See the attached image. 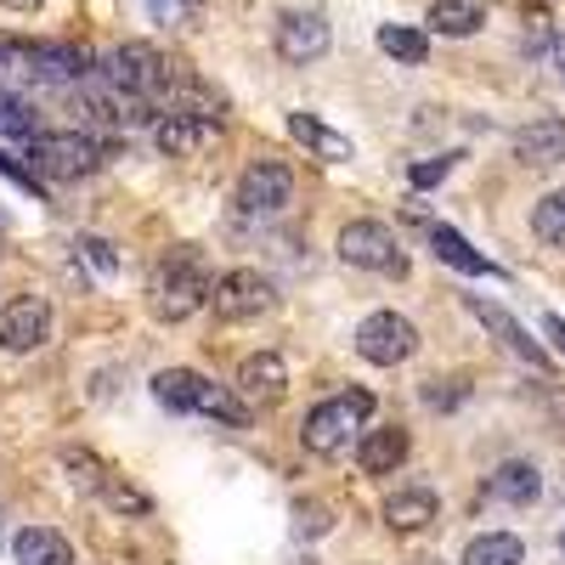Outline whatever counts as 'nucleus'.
I'll return each instance as SVG.
<instances>
[{
  "mask_svg": "<svg viewBox=\"0 0 565 565\" xmlns=\"http://www.w3.org/2000/svg\"><path fill=\"white\" fill-rule=\"evenodd\" d=\"M210 266L199 249H170L159 266H153V282H148V306L159 322H186L199 306H210Z\"/></svg>",
  "mask_w": 565,
  "mask_h": 565,
  "instance_id": "obj_1",
  "label": "nucleus"
},
{
  "mask_svg": "<svg viewBox=\"0 0 565 565\" xmlns=\"http://www.w3.org/2000/svg\"><path fill=\"white\" fill-rule=\"evenodd\" d=\"M108 159H114V141L90 130H40L29 141V170L40 181H79L90 170H103Z\"/></svg>",
  "mask_w": 565,
  "mask_h": 565,
  "instance_id": "obj_2",
  "label": "nucleus"
},
{
  "mask_svg": "<svg viewBox=\"0 0 565 565\" xmlns=\"http://www.w3.org/2000/svg\"><path fill=\"white\" fill-rule=\"evenodd\" d=\"M103 79L114 85V90H125V97H141L153 114H164V90H170V63L153 52V45H141V40H130V45H119V52L108 57V68H103Z\"/></svg>",
  "mask_w": 565,
  "mask_h": 565,
  "instance_id": "obj_3",
  "label": "nucleus"
},
{
  "mask_svg": "<svg viewBox=\"0 0 565 565\" xmlns=\"http://www.w3.org/2000/svg\"><path fill=\"white\" fill-rule=\"evenodd\" d=\"M210 306L221 322H249L260 311L277 306V289H271V277H260L255 266H232L210 282Z\"/></svg>",
  "mask_w": 565,
  "mask_h": 565,
  "instance_id": "obj_4",
  "label": "nucleus"
},
{
  "mask_svg": "<svg viewBox=\"0 0 565 565\" xmlns=\"http://www.w3.org/2000/svg\"><path fill=\"white\" fill-rule=\"evenodd\" d=\"M340 260L345 266H362V271H385V277H402L407 271L402 238H396L385 221H351L340 232Z\"/></svg>",
  "mask_w": 565,
  "mask_h": 565,
  "instance_id": "obj_5",
  "label": "nucleus"
},
{
  "mask_svg": "<svg viewBox=\"0 0 565 565\" xmlns=\"http://www.w3.org/2000/svg\"><path fill=\"white\" fill-rule=\"evenodd\" d=\"M413 351H418V328H413L402 311H373V317H362V328H356V356H362V362L396 367V362H407Z\"/></svg>",
  "mask_w": 565,
  "mask_h": 565,
  "instance_id": "obj_6",
  "label": "nucleus"
},
{
  "mask_svg": "<svg viewBox=\"0 0 565 565\" xmlns=\"http://www.w3.org/2000/svg\"><path fill=\"white\" fill-rule=\"evenodd\" d=\"M52 340V300L45 295H18L7 311H0V351L29 356Z\"/></svg>",
  "mask_w": 565,
  "mask_h": 565,
  "instance_id": "obj_7",
  "label": "nucleus"
},
{
  "mask_svg": "<svg viewBox=\"0 0 565 565\" xmlns=\"http://www.w3.org/2000/svg\"><path fill=\"white\" fill-rule=\"evenodd\" d=\"M221 141V125L210 114H159L153 119V148L164 159H204Z\"/></svg>",
  "mask_w": 565,
  "mask_h": 565,
  "instance_id": "obj_8",
  "label": "nucleus"
},
{
  "mask_svg": "<svg viewBox=\"0 0 565 565\" xmlns=\"http://www.w3.org/2000/svg\"><path fill=\"white\" fill-rule=\"evenodd\" d=\"M289 199H295V170H289V164L255 159V164L238 175V210H244V215H277Z\"/></svg>",
  "mask_w": 565,
  "mask_h": 565,
  "instance_id": "obj_9",
  "label": "nucleus"
},
{
  "mask_svg": "<svg viewBox=\"0 0 565 565\" xmlns=\"http://www.w3.org/2000/svg\"><path fill=\"white\" fill-rule=\"evenodd\" d=\"M328 18L317 12V7H295V12H282L277 18V57L282 63H317V57H328Z\"/></svg>",
  "mask_w": 565,
  "mask_h": 565,
  "instance_id": "obj_10",
  "label": "nucleus"
},
{
  "mask_svg": "<svg viewBox=\"0 0 565 565\" xmlns=\"http://www.w3.org/2000/svg\"><path fill=\"white\" fill-rule=\"evenodd\" d=\"M23 74L52 79V85H90L103 68H97V57H90L85 45H74V40H52V45H29V68H23Z\"/></svg>",
  "mask_w": 565,
  "mask_h": 565,
  "instance_id": "obj_11",
  "label": "nucleus"
},
{
  "mask_svg": "<svg viewBox=\"0 0 565 565\" xmlns=\"http://www.w3.org/2000/svg\"><path fill=\"white\" fill-rule=\"evenodd\" d=\"M356 424H362V413H356L345 396L317 402V407L306 413V424H300V441H306V452H317V458H334V452H345V441H351Z\"/></svg>",
  "mask_w": 565,
  "mask_h": 565,
  "instance_id": "obj_12",
  "label": "nucleus"
},
{
  "mask_svg": "<svg viewBox=\"0 0 565 565\" xmlns=\"http://www.w3.org/2000/svg\"><path fill=\"white\" fill-rule=\"evenodd\" d=\"M463 306H469V317H476V322H487V334H498V340H503V351H514L526 367L548 373V351H543V345H537V340H532L526 328L514 322L498 300H487V295H463Z\"/></svg>",
  "mask_w": 565,
  "mask_h": 565,
  "instance_id": "obj_13",
  "label": "nucleus"
},
{
  "mask_svg": "<svg viewBox=\"0 0 565 565\" xmlns=\"http://www.w3.org/2000/svg\"><path fill=\"white\" fill-rule=\"evenodd\" d=\"M238 396H244L249 407H277L282 396H289V362H282L277 351L244 356V367H238Z\"/></svg>",
  "mask_w": 565,
  "mask_h": 565,
  "instance_id": "obj_14",
  "label": "nucleus"
},
{
  "mask_svg": "<svg viewBox=\"0 0 565 565\" xmlns=\"http://www.w3.org/2000/svg\"><path fill=\"white\" fill-rule=\"evenodd\" d=\"M289 136L300 141L311 159H322V164H345V159L356 153V148H351V136H340L334 125H322L317 114H289Z\"/></svg>",
  "mask_w": 565,
  "mask_h": 565,
  "instance_id": "obj_15",
  "label": "nucleus"
},
{
  "mask_svg": "<svg viewBox=\"0 0 565 565\" xmlns=\"http://www.w3.org/2000/svg\"><path fill=\"white\" fill-rule=\"evenodd\" d=\"M514 159L521 164H565V119H532L514 130Z\"/></svg>",
  "mask_w": 565,
  "mask_h": 565,
  "instance_id": "obj_16",
  "label": "nucleus"
},
{
  "mask_svg": "<svg viewBox=\"0 0 565 565\" xmlns=\"http://www.w3.org/2000/svg\"><path fill=\"white\" fill-rule=\"evenodd\" d=\"M407 430L402 424H385V430H367L362 447H356V463H362V476H396V463L407 458Z\"/></svg>",
  "mask_w": 565,
  "mask_h": 565,
  "instance_id": "obj_17",
  "label": "nucleus"
},
{
  "mask_svg": "<svg viewBox=\"0 0 565 565\" xmlns=\"http://www.w3.org/2000/svg\"><path fill=\"white\" fill-rule=\"evenodd\" d=\"M12 559H18V565H74V548H68V537L52 532V526H23V532L12 537Z\"/></svg>",
  "mask_w": 565,
  "mask_h": 565,
  "instance_id": "obj_18",
  "label": "nucleus"
},
{
  "mask_svg": "<svg viewBox=\"0 0 565 565\" xmlns=\"http://www.w3.org/2000/svg\"><path fill=\"white\" fill-rule=\"evenodd\" d=\"M436 492L430 487H402V492H391V503H385V526L391 532H424L436 521Z\"/></svg>",
  "mask_w": 565,
  "mask_h": 565,
  "instance_id": "obj_19",
  "label": "nucleus"
},
{
  "mask_svg": "<svg viewBox=\"0 0 565 565\" xmlns=\"http://www.w3.org/2000/svg\"><path fill=\"white\" fill-rule=\"evenodd\" d=\"M487 23V0H430V29L447 40H469Z\"/></svg>",
  "mask_w": 565,
  "mask_h": 565,
  "instance_id": "obj_20",
  "label": "nucleus"
},
{
  "mask_svg": "<svg viewBox=\"0 0 565 565\" xmlns=\"http://www.w3.org/2000/svg\"><path fill=\"white\" fill-rule=\"evenodd\" d=\"M430 249H436V260H447V266L463 271V277H498V266H492L487 255L469 249L463 232H452V226H430Z\"/></svg>",
  "mask_w": 565,
  "mask_h": 565,
  "instance_id": "obj_21",
  "label": "nucleus"
},
{
  "mask_svg": "<svg viewBox=\"0 0 565 565\" xmlns=\"http://www.w3.org/2000/svg\"><path fill=\"white\" fill-rule=\"evenodd\" d=\"M204 373H193V367H164V373H153V396L164 402V407H175V413H199V396H204Z\"/></svg>",
  "mask_w": 565,
  "mask_h": 565,
  "instance_id": "obj_22",
  "label": "nucleus"
},
{
  "mask_svg": "<svg viewBox=\"0 0 565 565\" xmlns=\"http://www.w3.org/2000/svg\"><path fill=\"white\" fill-rule=\"evenodd\" d=\"M537 492H543V476L526 458H509L492 476V498H503V503H537Z\"/></svg>",
  "mask_w": 565,
  "mask_h": 565,
  "instance_id": "obj_23",
  "label": "nucleus"
},
{
  "mask_svg": "<svg viewBox=\"0 0 565 565\" xmlns=\"http://www.w3.org/2000/svg\"><path fill=\"white\" fill-rule=\"evenodd\" d=\"M526 559V543L514 532H487L463 548V565H521Z\"/></svg>",
  "mask_w": 565,
  "mask_h": 565,
  "instance_id": "obj_24",
  "label": "nucleus"
},
{
  "mask_svg": "<svg viewBox=\"0 0 565 565\" xmlns=\"http://www.w3.org/2000/svg\"><path fill=\"white\" fill-rule=\"evenodd\" d=\"M380 52L396 57V63H407V68H424V57H430V40H424L418 29H407V23H380Z\"/></svg>",
  "mask_w": 565,
  "mask_h": 565,
  "instance_id": "obj_25",
  "label": "nucleus"
},
{
  "mask_svg": "<svg viewBox=\"0 0 565 565\" xmlns=\"http://www.w3.org/2000/svg\"><path fill=\"white\" fill-rule=\"evenodd\" d=\"M199 413H210V418H221V424H232V430H249V402L238 396V391H226V385H204V396H199Z\"/></svg>",
  "mask_w": 565,
  "mask_h": 565,
  "instance_id": "obj_26",
  "label": "nucleus"
},
{
  "mask_svg": "<svg viewBox=\"0 0 565 565\" xmlns=\"http://www.w3.org/2000/svg\"><path fill=\"white\" fill-rule=\"evenodd\" d=\"M532 232H537L543 244L565 249V186H559V193H543V199H537V210H532Z\"/></svg>",
  "mask_w": 565,
  "mask_h": 565,
  "instance_id": "obj_27",
  "label": "nucleus"
},
{
  "mask_svg": "<svg viewBox=\"0 0 565 565\" xmlns=\"http://www.w3.org/2000/svg\"><path fill=\"white\" fill-rule=\"evenodd\" d=\"M63 469H68V481L85 487V492H103V481L114 476V469H108L97 452H85V447H68V452H63Z\"/></svg>",
  "mask_w": 565,
  "mask_h": 565,
  "instance_id": "obj_28",
  "label": "nucleus"
},
{
  "mask_svg": "<svg viewBox=\"0 0 565 565\" xmlns=\"http://www.w3.org/2000/svg\"><path fill=\"white\" fill-rule=\"evenodd\" d=\"M103 503L119 509V514H153V498L141 492V487H130V481H119V476L103 481Z\"/></svg>",
  "mask_w": 565,
  "mask_h": 565,
  "instance_id": "obj_29",
  "label": "nucleus"
},
{
  "mask_svg": "<svg viewBox=\"0 0 565 565\" xmlns=\"http://www.w3.org/2000/svg\"><path fill=\"white\" fill-rule=\"evenodd\" d=\"M0 136H23V141H34V136H40V130H34L29 103H23V97H12V90H0Z\"/></svg>",
  "mask_w": 565,
  "mask_h": 565,
  "instance_id": "obj_30",
  "label": "nucleus"
},
{
  "mask_svg": "<svg viewBox=\"0 0 565 565\" xmlns=\"http://www.w3.org/2000/svg\"><path fill=\"white\" fill-rule=\"evenodd\" d=\"M452 164H458V153H441V159H418V164L407 170V181H413L418 193H424V186H441V181L452 175Z\"/></svg>",
  "mask_w": 565,
  "mask_h": 565,
  "instance_id": "obj_31",
  "label": "nucleus"
},
{
  "mask_svg": "<svg viewBox=\"0 0 565 565\" xmlns=\"http://www.w3.org/2000/svg\"><path fill=\"white\" fill-rule=\"evenodd\" d=\"M148 12H153L159 23H193V18L204 12V0H148Z\"/></svg>",
  "mask_w": 565,
  "mask_h": 565,
  "instance_id": "obj_32",
  "label": "nucleus"
},
{
  "mask_svg": "<svg viewBox=\"0 0 565 565\" xmlns=\"http://www.w3.org/2000/svg\"><path fill=\"white\" fill-rule=\"evenodd\" d=\"M463 396H469V391H463V380H430V385H424V402L441 407V413H452Z\"/></svg>",
  "mask_w": 565,
  "mask_h": 565,
  "instance_id": "obj_33",
  "label": "nucleus"
},
{
  "mask_svg": "<svg viewBox=\"0 0 565 565\" xmlns=\"http://www.w3.org/2000/svg\"><path fill=\"white\" fill-rule=\"evenodd\" d=\"M74 249H79L90 266H97V271H119V255H114V244H108V238H90V232H85V238H79Z\"/></svg>",
  "mask_w": 565,
  "mask_h": 565,
  "instance_id": "obj_34",
  "label": "nucleus"
},
{
  "mask_svg": "<svg viewBox=\"0 0 565 565\" xmlns=\"http://www.w3.org/2000/svg\"><path fill=\"white\" fill-rule=\"evenodd\" d=\"M295 521H300V532H306V537H322L328 526H334V521H328V509H322V503H300V509H295Z\"/></svg>",
  "mask_w": 565,
  "mask_h": 565,
  "instance_id": "obj_35",
  "label": "nucleus"
},
{
  "mask_svg": "<svg viewBox=\"0 0 565 565\" xmlns=\"http://www.w3.org/2000/svg\"><path fill=\"white\" fill-rule=\"evenodd\" d=\"M0 175H12V181L23 186V193H40V175H34V170H23V164L7 153V148H0Z\"/></svg>",
  "mask_w": 565,
  "mask_h": 565,
  "instance_id": "obj_36",
  "label": "nucleus"
},
{
  "mask_svg": "<svg viewBox=\"0 0 565 565\" xmlns=\"http://www.w3.org/2000/svg\"><path fill=\"white\" fill-rule=\"evenodd\" d=\"M543 334L554 340V351L565 356V317H543Z\"/></svg>",
  "mask_w": 565,
  "mask_h": 565,
  "instance_id": "obj_37",
  "label": "nucleus"
},
{
  "mask_svg": "<svg viewBox=\"0 0 565 565\" xmlns=\"http://www.w3.org/2000/svg\"><path fill=\"white\" fill-rule=\"evenodd\" d=\"M345 402H351V407H356L362 418L373 413V391H356V385H351V391H345Z\"/></svg>",
  "mask_w": 565,
  "mask_h": 565,
  "instance_id": "obj_38",
  "label": "nucleus"
},
{
  "mask_svg": "<svg viewBox=\"0 0 565 565\" xmlns=\"http://www.w3.org/2000/svg\"><path fill=\"white\" fill-rule=\"evenodd\" d=\"M0 7H7V12H40L45 0H0Z\"/></svg>",
  "mask_w": 565,
  "mask_h": 565,
  "instance_id": "obj_39",
  "label": "nucleus"
},
{
  "mask_svg": "<svg viewBox=\"0 0 565 565\" xmlns=\"http://www.w3.org/2000/svg\"><path fill=\"white\" fill-rule=\"evenodd\" d=\"M548 45H554V68H559V74H565V34H554V40H548Z\"/></svg>",
  "mask_w": 565,
  "mask_h": 565,
  "instance_id": "obj_40",
  "label": "nucleus"
},
{
  "mask_svg": "<svg viewBox=\"0 0 565 565\" xmlns=\"http://www.w3.org/2000/svg\"><path fill=\"white\" fill-rule=\"evenodd\" d=\"M559 548H565V532H559Z\"/></svg>",
  "mask_w": 565,
  "mask_h": 565,
  "instance_id": "obj_41",
  "label": "nucleus"
}]
</instances>
